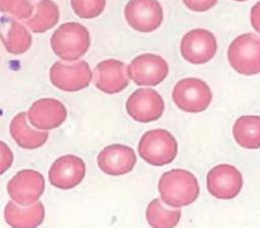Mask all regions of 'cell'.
<instances>
[{
    "label": "cell",
    "instance_id": "obj_1",
    "mask_svg": "<svg viewBox=\"0 0 260 228\" xmlns=\"http://www.w3.org/2000/svg\"><path fill=\"white\" fill-rule=\"evenodd\" d=\"M158 192L166 205L180 208L195 202L199 195V184L190 171L172 169L161 175L158 181Z\"/></svg>",
    "mask_w": 260,
    "mask_h": 228
},
{
    "label": "cell",
    "instance_id": "obj_2",
    "mask_svg": "<svg viewBox=\"0 0 260 228\" xmlns=\"http://www.w3.org/2000/svg\"><path fill=\"white\" fill-rule=\"evenodd\" d=\"M90 36L87 28L78 22L61 24L51 36L54 53L65 61H75L88 50Z\"/></svg>",
    "mask_w": 260,
    "mask_h": 228
},
{
    "label": "cell",
    "instance_id": "obj_3",
    "mask_svg": "<svg viewBox=\"0 0 260 228\" xmlns=\"http://www.w3.org/2000/svg\"><path fill=\"white\" fill-rule=\"evenodd\" d=\"M178 152L175 137L167 130L155 129L143 134L138 144V153L147 163L161 166L171 163Z\"/></svg>",
    "mask_w": 260,
    "mask_h": 228
},
{
    "label": "cell",
    "instance_id": "obj_4",
    "mask_svg": "<svg viewBox=\"0 0 260 228\" xmlns=\"http://www.w3.org/2000/svg\"><path fill=\"white\" fill-rule=\"evenodd\" d=\"M228 59L233 69L242 75L260 73V36L252 32L237 36L228 49Z\"/></svg>",
    "mask_w": 260,
    "mask_h": 228
},
{
    "label": "cell",
    "instance_id": "obj_5",
    "mask_svg": "<svg viewBox=\"0 0 260 228\" xmlns=\"http://www.w3.org/2000/svg\"><path fill=\"white\" fill-rule=\"evenodd\" d=\"M172 96L180 109L192 113L205 110L212 99L209 86L203 80L193 77L180 80L175 85Z\"/></svg>",
    "mask_w": 260,
    "mask_h": 228
},
{
    "label": "cell",
    "instance_id": "obj_6",
    "mask_svg": "<svg viewBox=\"0 0 260 228\" xmlns=\"http://www.w3.org/2000/svg\"><path fill=\"white\" fill-rule=\"evenodd\" d=\"M91 78L92 72L85 61L73 64L56 62L50 69L52 84L63 91H79L89 85Z\"/></svg>",
    "mask_w": 260,
    "mask_h": 228
},
{
    "label": "cell",
    "instance_id": "obj_7",
    "mask_svg": "<svg viewBox=\"0 0 260 228\" xmlns=\"http://www.w3.org/2000/svg\"><path fill=\"white\" fill-rule=\"evenodd\" d=\"M181 54L191 64H204L210 61L217 50L216 39L212 32L203 28L188 31L181 41Z\"/></svg>",
    "mask_w": 260,
    "mask_h": 228
},
{
    "label": "cell",
    "instance_id": "obj_8",
    "mask_svg": "<svg viewBox=\"0 0 260 228\" xmlns=\"http://www.w3.org/2000/svg\"><path fill=\"white\" fill-rule=\"evenodd\" d=\"M45 189V178L37 170L18 171L8 182L10 198L20 206H30L40 199Z\"/></svg>",
    "mask_w": 260,
    "mask_h": 228
},
{
    "label": "cell",
    "instance_id": "obj_9",
    "mask_svg": "<svg viewBox=\"0 0 260 228\" xmlns=\"http://www.w3.org/2000/svg\"><path fill=\"white\" fill-rule=\"evenodd\" d=\"M128 24L139 32H151L162 22V8L156 0H130L124 9Z\"/></svg>",
    "mask_w": 260,
    "mask_h": 228
},
{
    "label": "cell",
    "instance_id": "obj_10",
    "mask_svg": "<svg viewBox=\"0 0 260 228\" xmlns=\"http://www.w3.org/2000/svg\"><path fill=\"white\" fill-rule=\"evenodd\" d=\"M169 66L165 59L154 54H142L128 66V75L137 85L154 86L165 80Z\"/></svg>",
    "mask_w": 260,
    "mask_h": 228
},
{
    "label": "cell",
    "instance_id": "obj_11",
    "mask_svg": "<svg viewBox=\"0 0 260 228\" xmlns=\"http://www.w3.org/2000/svg\"><path fill=\"white\" fill-rule=\"evenodd\" d=\"M128 115L139 123H149L158 120L165 109V102L157 91L149 88L135 90L127 99Z\"/></svg>",
    "mask_w": 260,
    "mask_h": 228
},
{
    "label": "cell",
    "instance_id": "obj_12",
    "mask_svg": "<svg viewBox=\"0 0 260 228\" xmlns=\"http://www.w3.org/2000/svg\"><path fill=\"white\" fill-rule=\"evenodd\" d=\"M206 183L211 196L221 200H231L240 194L243 186V177L235 166L219 164L209 170Z\"/></svg>",
    "mask_w": 260,
    "mask_h": 228
},
{
    "label": "cell",
    "instance_id": "obj_13",
    "mask_svg": "<svg viewBox=\"0 0 260 228\" xmlns=\"http://www.w3.org/2000/svg\"><path fill=\"white\" fill-rule=\"evenodd\" d=\"M85 175L83 160L75 155H64L54 161L49 170V181L52 185L69 189L78 185Z\"/></svg>",
    "mask_w": 260,
    "mask_h": 228
},
{
    "label": "cell",
    "instance_id": "obj_14",
    "mask_svg": "<svg viewBox=\"0 0 260 228\" xmlns=\"http://www.w3.org/2000/svg\"><path fill=\"white\" fill-rule=\"evenodd\" d=\"M125 63L108 59L99 63L93 71V83L101 91L114 94L125 89L129 83Z\"/></svg>",
    "mask_w": 260,
    "mask_h": 228
},
{
    "label": "cell",
    "instance_id": "obj_15",
    "mask_svg": "<svg viewBox=\"0 0 260 228\" xmlns=\"http://www.w3.org/2000/svg\"><path fill=\"white\" fill-rule=\"evenodd\" d=\"M30 124L40 130H52L61 126L67 117L65 105L54 98L35 101L27 111Z\"/></svg>",
    "mask_w": 260,
    "mask_h": 228
},
{
    "label": "cell",
    "instance_id": "obj_16",
    "mask_svg": "<svg viewBox=\"0 0 260 228\" xmlns=\"http://www.w3.org/2000/svg\"><path fill=\"white\" fill-rule=\"evenodd\" d=\"M136 163V155L132 148L113 144L104 148L98 156L101 170L110 175H123L130 172Z\"/></svg>",
    "mask_w": 260,
    "mask_h": 228
},
{
    "label": "cell",
    "instance_id": "obj_17",
    "mask_svg": "<svg viewBox=\"0 0 260 228\" xmlns=\"http://www.w3.org/2000/svg\"><path fill=\"white\" fill-rule=\"evenodd\" d=\"M2 42L8 53L20 55L31 45V35L19 22L10 17H2Z\"/></svg>",
    "mask_w": 260,
    "mask_h": 228
},
{
    "label": "cell",
    "instance_id": "obj_18",
    "mask_svg": "<svg viewBox=\"0 0 260 228\" xmlns=\"http://www.w3.org/2000/svg\"><path fill=\"white\" fill-rule=\"evenodd\" d=\"M10 135L14 142L24 149H37L48 139V132L31 130L26 123V113L19 112L10 123Z\"/></svg>",
    "mask_w": 260,
    "mask_h": 228
},
{
    "label": "cell",
    "instance_id": "obj_19",
    "mask_svg": "<svg viewBox=\"0 0 260 228\" xmlns=\"http://www.w3.org/2000/svg\"><path fill=\"white\" fill-rule=\"evenodd\" d=\"M5 221L11 227H37L45 218L42 203H36L28 208H20L13 202H8L4 210Z\"/></svg>",
    "mask_w": 260,
    "mask_h": 228
},
{
    "label": "cell",
    "instance_id": "obj_20",
    "mask_svg": "<svg viewBox=\"0 0 260 228\" xmlns=\"http://www.w3.org/2000/svg\"><path fill=\"white\" fill-rule=\"evenodd\" d=\"M233 135L241 147L247 149L260 148V117H240L234 124Z\"/></svg>",
    "mask_w": 260,
    "mask_h": 228
},
{
    "label": "cell",
    "instance_id": "obj_21",
    "mask_svg": "<svg viewBox=\"0 0 260 228\" xmlns=\"http://www.w3.org/2000/svg\"><path fill=\"white\" fill-rule=\"evenodd\" d=\"M59 8L52 0H40L36 4V14L26 20V25L32 32L42 33L57 24Z\"/></svg>",
    "mask_w": 260,
    "mask_h": 228
},
{
    "label": "cell",
    "instance_id": "obj_22",
    "mask_svg": "<svg viewBox=\"0 0 260 228\" xmlns=\"http://www.w3.org/2000/svg\"><path fill=\"white\" fill-rule=\"evenodd\" d=\"M180 218V210L166 209L158 199L152 200L146 209V220L152 227H175Z\"/></svg>",
    "mask_w": 260,
    "mask_h": 228
},
{
    "label": "cell",
    "instance_id": "obj_23",
    "mask_svg": "<svg viewBox=\"0 0 260 228\" xmlns=\"http://www.w3.org/2000/svg\"><path fill=\"white\" fill-rule=\"evenodd\" d=\"M74 13L80 18H94L106 7V0H70Z\"/></svg>",
    "mask_w": 260,
    "mask_h": 228
},
{
    "label": "cell",
    "instance_id": "obj_24",
    "mask_svg": "<svg viewBox=\"0 0 260 228\" xmlns=\"http://www.w3.org/2000/svg\"><path fill=\"white\" fill-rule=\"evenodd\" d=\"M0 9L18 19H25L31 15L34 6L28 0H0Z\"/></svg>",
    "mask_w": 260,
    "mask_h": 228
},
{
    "label": "cell",
    "instance_id": "obj_25",
    "mask_svg": "<svg viewBox=\"0 0 260 228\" xmlns=\"http://www.w3.org/2000/svg\"><path fill=\"white\" fill-rule=\"evenodd\" d=\"M183 2L190 10L203 12L212 8L217 0H183Z\"/></svg>",
    "mask_w": 260,
    "mask_h": 228
},
{
    "label": "cell",
    "instance_id": "obj_26",
    "mask_svg": "<svg viewBox=\"0 0 260 228\" xmlns=\"http://www.w3.org/2000/svg\"><path fill=\"white\" fill-rule=\"evenodd\" d=\"M251 24L253 28L260 33V1L251 8Z\"/></svg>",
    "mask_w": 260,
    "mask_h": 228
},
{
    "label": "cell",
    "instance_id": "obj_27",
    "mask_svg": "<svg viewBox=\"0 0 260 228\" xmlns=\"http://www.w3.org/2000/svg\"><path fill=\"white\" fill-rule=\"evenodd\" d=\"M1 149H2V168H1V173H3L6 168H8L11 164L12 161V153L9 150V148L6 147V145L1 142Z\"/></svg>",
    "mask_w": 260,
    "mask_h": 228
},
{
    "label": "cell",
    "instance_id": "obj_28",
    "mask_svg": "<svg viewBox=\"0 0 260 228\" xmlns=\"http://www.w3.org/2000/svg\"><path fill=\"white\" fill-rule=\"evenodd\" d=\"M235 1H239V2H243V1H246V0H235Z\"/></svg>",
    "mask_w": 260,
    "mask_h": 228
}]
</instances>
